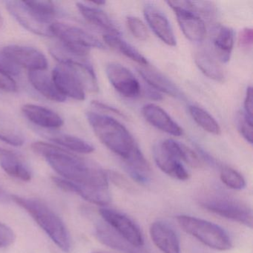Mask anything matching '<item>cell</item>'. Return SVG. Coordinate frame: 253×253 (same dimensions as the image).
Instances as JSON below:
<instances>
[{
    "instance_id": "1",
    "label": "cell",
    "mask_w": 253,
    "mask_h": 253,
    "mask_svg": "<svg viewBox=\"0 0 253 253\" xmlns=\"http://www.w3.org/2000/svg\"><path fill=\"white\" fill-rule=\"evenodd\" d=\"M32 149L45 158L60 176L52 178L60 189L76 194L96 205L106 206L110 203L107 173L100 166L45 142H35Z\"/></svg>"
},
{
    "instance_id": "2",
    "label": "cell",
    "mask_w": 253,
    "mask_h": 253,
    "mask_svg": "<svg viewBox=\"0 0 253 253\" xmlns=\"http://www.w3.org/2000/svg\"><path fill=\"white\" fill-rule=\"evenodd\" d=\"M86 118L100 141L124 161L140 150L131 133L119 121L93 112H87Z\"/></svg>"
},
{
    "instance_id": "3",
    "label": "cell",
    "mask_w": 253,
    "mask_h": 253,
    "mask_svg": "<svg viewBox=\"0 0 253 253\" xmlns=\"http://www.w3.org/2000/svg\"><path fill=\"white\" fill-rule=\"evenodd\" d=\"M11 201L26 210L50 239L65 253L71 249V238L67 227L60 216L41 200L11 195Z\"/></svg>"
},
{
    "instance_id": "4",
    "label": "cell",
    "mask_w": 253,
    "mask_h": 253,
    "mask_svg": "<svg viewBox=\"0 0 253 253\" xmlns=\"http://www.w3.org/2000/svg\"><path fill=\"white\" fill-rule=\"evenodd\" d=\"M177 220L183 231L207 247L220 251L232 248L230 238L218 225L186 214L177 216Z\"/></svg>"
},
{
    "instance_id": "5",
    "label": "cell",
    "mask_w": 253,
    "mask_h": 253,
    "mask_svg": "<svg viewBox=\"0 0 253 253\" xmlns=\"http://www.w3.org/2000/svg\"><path fill=\"white\" fill-rule=\"evenodd\" d=\"M51 35L61 42L62 47L74 55L85 57L91 48L106 49L104 44L88 32L62 23H54L50 26Z\"/></svg>"
},
{
    "instance_id": "6",
    "label": "cell",
    "mask_w": 253,
    "mask_h": 253,
    "mask_svg": "<svg viewBox=\"0 0 253 253\" xmlns=\"http://www.w3.org/2000/svg\"><path fill=\"white\" fill-rule=\"evenodd\" d=\"M100 216L109 227L133 247H140L144 244L143 235L138 226L125 214L109 209L99 210Z\"/></svg>"
},
{
    "instance_id": "7",
    "label": "cell",
    "mask_w": 253,
    "mask_h": 253,
    "mask_svg": "<svg viewBox=\"0 0 253 253\" xmlns=\"http://www.w3.org/2000/svg\"><path fill=\"white\" fill-rule=\"evenodd\" d=\"M202 207L210 212L248 227H253L251 208L240 201L228 199H214L203 202Z\"/></svg>"
},
{
    "instance_id": "8",
    "label": "cell",
    "mask_w": 253,
    "mask_h": 253,
    "mask_svg": "<svg viewBox=\"0 0 253 253\" xmlns=\"http://www.w3.org/2000/svg\"><path fill=\"white\" fill-rule=\"evenodd\" d=\"M169 6L173 10L182 32L192 42H202L207 35L204 20L183 5V1H168Z\"/></svg>"
},
{
    "instance_id": "9",
    "label": "cell",
    "mask_w": 253,
    "mask_h": 253,
    "mask_svg": "<svg viewBox=\"0 0 253 253\" xmlns=\"http://www.w3.org/2000/svg\"><path fill=\"white\" fill-rule=\"evenodd\" d=\"M106 73L109 82L119 94L127 98H135L141 92V86L131 71L118 63L106 66Z\"/></svg>"
},
{
    "instance_id": "10",
    "label": "cell",
    "mask_w": 253,
    "mask_h": 253,
    "mask_svg": "<svg viewBox=\"0 0 253 253\" xmlns=\"http://www.w3.org/2000/svg\"><path fill=\"white\" fill-rule=\"evenodd\" d=\"M2 53L19 67L26 68L29 72L45 71L48 68V60L45 56L32 47L8 45L3 48Z\"/></svg>"
},
{
    "instance_id": "11",
    "label": "cell",
    "mask_w": 253,
    "mask_h": 253,
    "mask_svg": "<svg viewBox=\"0 0 253 253\" xmlns=\"http://www.w3.org/2000/svg\"><path fill=\"white\" fill-rule=\"evenodd\" d=\"M51 78L58 91L65 97L82 101L85 99V90L76 75L64 65L54 68Z\"/></svg>"
},
{
    "instance_id": "12",
    "label": "cell",
    "mask_w": 253,
    "mask_h": 253,
    "mask_svg": "<svg viewBox=\"0 0 253 253\" xmlns=\"http://www.w3.org/2000/svg\"><path fill=\"white\" fill-rule=\"evenodd\" d=\"M145 18L154 33L161 41L169 45H177L175 36L167 16L152 3H146L143 8Z\"/></svg>"
},
{
    "instance_id": "13",
    "label": "cell",
    "mask_w": 253,
    "mask_h": 253,
    "mask_svg": "<svg viewBox=\"0 0 253 253\" xmlns=\"http://www.w3.org/2000/svg\"><path fill=\"white\" fill-rule=\"evenodd\" d=\"M6 8L17 21L29 32L41 36L51 35V26L41 23L28 9L23 1H8L6 2Z\"/></svg>"
},
{
    "instance_id": "14",
    "label": "cell",
    "mask_w": 253,
    "mask_h": 253,
    "mask_svg": "<svg viewBox=\"0 0 253 253\" xmlns=\"http://www.w3.org/2000/svg\"><path fill=\"white\" fill-rule=\"evenodd\" d=\"M154 244L164 253H180V241L175 231L167 223L155 221L149 229Z\"/></svg>"
},
{
    "instance_id": "15",
    "label": "cell",
    "mask_w": 253,
    "mask_h": 253,
    "mask_svg": "<svg viewBox=\"0 0 253 253\" xmlns=\"http://www.w3.org/2000/svg\"><path fill=\"white\" fill-rule=\"evenodd\" d=\"M142 114L146 121L158 129L175 137L183 134L181 127L160 106L152 103L145 105Z\"/></svg>"
},
{
    "instance_id": "16",
    "label": "cell",
    "mask_w": 253,
    "mask_h": 253,
    "mask_svg": "<svg viewBox=\"0 0 253 253\" xmlns=\"http://www.w3.org/2000/svg\"><path fill=\"white\" fill-rule=\"evenodd\" d=\"M153 155L157 166L169 176L179 180H186L189 178V172L182 163L171 155L161 142L154 146Z\"/></svg>"
},
{
    "instance_id": "17",
    "label": "cell",
    "mask_w": 253,
    "mask_h": 253,
    "mask_svg": "<svg viewBox=\"0 0 253 253\" xmlns=\"http://www.w3.org/2000/svg\"><path fill=\"white\" fill-rule=\"evenodd\" d=\"M22 111L31 122L42 128H58L64 124L58 114L43 106L28 103L22 107Z\"/></svg>"
},
{
    "instance_id": "18",
    "label": "cell",
    "mask_w": 253,
    "mask_h": 253,
    "mask_svg": "<svg viewBox=\"0 0 253 253\" xmlns=\"http://www.w3.org/2000/svg\"><path fill=\"white\" fill-rule=\"evenodd\" d=\"M77 8L83 17L95 27L101 29L105 32L104 35H120V31L116 25L111 20L107 14L101 9L83 2H78Z\"/></svg>"
},
{
    "instance_id": "19",
    "label": "cell",
    "mask_w": 253,
    "mask_h": 253,
    "mask_svg": "<svg viewBox=\"0 0 253 253\" xmlns=\"http://www.w3.org/2000/svg\"><path fill=\"white\" fill-rule=\"evenodd\" d=\"M137 72L145 82L147 83L151 88L157 91L165 93L171 97L181 100L185 98L180 88L160 72L147 69H137Z\"/></svg>"
},
{
    "instance_id": "20",
    "label": "cell",
    "mask_w": 253,
    "mask_h": 253,
    "mask_svg": "<svg viewBox=\"0 0 253 253\" xmlns=\"http://www.w3.org/2000/svg\"><path fill=\"white\" fill-rule=\"evenodd\" d=\"M0 167L6 174L17 180L29 182L32 172L14 152L0 148Z\"/></svg>"
},
{
    "instance_id": "21",
    "label": "cell",
    "mask_w": 253,
    "mask_h": 253,
    "mask_svg": "<svg viewBox=\"0 0 253 253\" xmlns=\"http://www.w3.org/2000/svg\"><path fill=\"white\" fill-rule=\"evenodd\" d=\"M29 79L34 88L48 100L58 103H62L66 100V97L58 91L54 85L52 78H50L45 71L29 72Z\"/></svg>"
},
{
    "instance_id": "22",
    "label": "cell",
    "mask_w": 253,
    "mask_h": 253,
    "mask_svg": "<svg viewBox=\"0 0 253 253\" xmlns=\"http://www.w3.org/2000/svg\"><path fill=\"white\" fill-rule=\"evenodd\" d=\"M235 34L233 30L226 26H219L213 31L211 41L217 58L222 63L230 60L231 53L234 45Z\"/></svg>"
},
{
    "instance_id": "23",
    "label": "cell",
    "mask_w": 253,
    "mask_h": 253,
    "mask_svg": "<svg viewBox=\"0 0 253 253\" xmlns=\"http://www.w3.org/2000/svg\"><path fill=\"white\" fill-rule=\"evenodd\" d=\"M163 146L178 161H183L192 168H201L204 165L202 160L190 148L172 139L162 141Z\"/></svg>"
},
{
    "instance_id": "24",
    "label": "cell",
    "mask_w": 253,
    "mask_h": 253,
    "mask_svg": "<svg viewBox=\"0 0 253 253\" xmlns=\"http://www.w3.org/2000/svg\"><path fill=\"white\" fill-rule=\"evenodd\" d=\"M103 41L108 46L116 50L139 65L143 66L149 65L148 60L131 44L122 39L120 35L106 34L103 35Z\"/></svg>"
},
{
    "instance_id": "25",
    "label": "cell",
    "mask_w": 253,
    "mask_h": 253,
    "mask_svg": "<svg viewBox=\"0 0 253 253\" xmlns=\"http://www.w3.org/2000/svg\"><path fill=\"white\" fill-rule=\"evenodd\" d=\"M0 140L13 146H23L24 134L17 124L5 113L0 112Z\"/></svg>"
},
{
    "instance_id": "26",
    "label": "cell",
    "mask_w": 253,
    "mask_h": 253,
    "mask_svg": "<svg viewBox=\"0 0 253 253\" xmlns=\"http://www.w3.org/2000/svg\"><path fill=\"white\" fill-rule=\"evenodd\" d=\"M195 61L198 69L207 78L217 82H222L224 80L223 69L209 53L198 51L195 54Z\"/></svg>"
},
{
    "instance_id": "27",
    "label": "cell",
    "mask_w": 253,
    "mask_h": 253,
    "mask_svg": "<svg viewBox=\"0 0 253 253\" xmlns=\"http://www.w3.org/2000/svg\"><path fill=\"white\" fill-rule=\"evenodd\" d=\"M28 9L35 16L41 23L51 26L55 17V5L51 1H23Z\"/></svg>"
},
{
    "instance_id": "28",
    "label": "cell",
    "mask_w": 253,
    "mask_h": 253,
    "mask_svg": "<svg viewBox=\"0 0 253 253\" xmlns=\"http://www.w3.org/2000/svg\"><path fill=\"white\" fill-rule=\"evenodd\" d=\"M189 112L195 122L204 131L219 135L221 132L218 123L207 111L197 106H189Z\"/></svg>"
},
{
    "instance_id": "29",
    "label": "cell",
    "mask_w": 253,
    "mask_h": 253,
    "mask_svg": "<svg viewBox=\"0 0 253 253\" xmlns=\"http://www.w3.org/2000/svg\"><path fill=\"white\" fill-rule=\"evenodd\" d=\"M51 140L53 143L64 147L65 149H69L77 153L89 154L94 151V147L91 143L79 137L69 134L53 136Z\"/></svg>"
},
{
    "instance_id": "30",
    "label": "cell",
    "mask_w": 253,
    "mask_h": 253,
    "mask_svg": "<svg viewBox=\"0 0 253 253\" xmlns=\"http://www.w3.org/2000/svg\"><path fill=\"white\" fill-rule=\"evenodd\" d=\"M96 236L100 242L109 247L118 249L126 253H134L131 248L133 247L132 246L128 244L120 235H118L117 236L116 232L114 234L113 231L110 230L109 227L107 226H102V225L97 226L96 229Z\"/></svg>"
},
{
    "instance_id": "31",
    "label": "cell",
    "mask_w": 253,
    "mask_h": 253,
    "mask_svg": "<svg viewBox=\"0 0 253 253\" xmlns=\"http://www.w3.org/2000/svg\"><path fill=\"white\" fill-rule=\"evenodd\" d=\"M220 180L230 189L241 190L246 186L245 179L236 170L230 167H223L220 171Z\"/></svg>"
},
{
    "instance_id": "32",
    "label": "cell",
    "mask_w": 253,
    "mask_h": 253,
    "mask_svg": "<svg viewBox=\"0 0 253 253\" xmlns=\"http://www.w3.org/2000/svg\"><path fill=\"white\" fill-rule=\"evenodd\" d=\"M126 25L131 35L140 41H145L149 38V32L141 20L135 17H128Z\"/></svg>"
},
{
    "instance_id": "33",
    "label": "cell",
    "mask_w": 253,
    "mask_h": 253,
    "mask_svg": "<svg viewBox=\"0 0 253 253\" xmlns=\"http://www.w3.org/2000/svg\"><path fill=\"white\" fill-rule=\"evenodd\" d=\"M238 127L242 137L250 144H253V118L241 112L238 115Z\"/></svg>"
},
{
    "instance_id": "34",
    "label": "cell",
    "mask_w": 253,
    "mask_h": 253,
    "mask_svg": "<svg viewBox=\"0 0 253 253\" xmlns=\"http://www.w3.org/2000/svg\"><path fill=\"white\" fill-rule=\"evenodd\" d=\"M106 173H107L108 180H112L115 186L128 192H133L135 191L134 186L127 180L126 177H124L122 174L115 171H106Z\"/></svg>"
},
{
    "instance_id": "35",
    "label": "cell",
    "mask_w": 253,
    "mask_h": 253,
    "mask_svg": "<svg viewBox=\"0 0 253 253\" xmlns=\"http://www.w3.org/2000/svg\"><path fill=\"white\" fill-rule=\"evenodd\" d=\"M16 234L10 226L0 222V249L6 248L14 244Z\"/></svg>"
},
{
    "instance_id": "36",
    "label": "cell",
    "mask_w": 253,
    "mask_h": 253,
    "mask_svg": "<svg viewBox=\"0 0 253 253\" xmlns=\"http://www.w3.org/2000/svg\"><path fill=\"white\" fill-rule=\"evenodd\" d=\"M0 90L5 92L13 93L17 91V85L11 75L0 69Z\"/></svg>"
},
{
    "instance_id": "37",
    "label": "cell",
    "mask_w": 253,
    "mask_h": 253,
    "mask_svg": "<svg viewBox=\"0 0 253 253\" xmlns=\"http://www.w3.org/2000/svg\"><path fill=\"white\" fill-rule=\"evenodd\" d=\"M0 69L10 75H17L20 72V67L13 63L3 53H0Z\"/></svg>"
},
{
    "instance_id": "38",
    "label": "cell",
    "mask_w": 253,
    "mask_h": 253,
    "mask_svg": "<svg viewBox=\"0 0 253 253\" xmlns=\"http://www.w3.org/2000/svg\"><path fill=\"white\" fill-rule=\"evenodd\" d=\"M239 41L240 46L242 47L243 48H251L253 46V30L250 28H246L241 31L239 35Z\"/></svg>"
},
{
    "instance_id": "39",
    "label": "cell",
    "mask_w": 253,
    "mask_h": 253,
    "mask_svg": "<svg viewBox=\"0 0 253 253\" xmlns=\"http://www.w3.org/2000/svg\"><path fill=\"white\" fill-rule=\"evenodd\" d=\"M253 88L250 86L247 88L244 99V112L250 118H253Z\"/></svg>"
},
{
    "instance_id": "40",
    "label": "cell",
    "mask_w": 253,
    "mask_h": 253,
    "mask_svg": "<svg viewBox=\"0 0 253 253\" xmlns=\"http://www.w3.org/2000/svg\"><path fill=\"white\" fill-rule=\"evenodd\" d=\"M91 105L94 106V107L97 108V109L106 111V112H111V113L115 114V115H119V116L122 117V118H126V116L122 112H121L119 109L113 107V106H109V105L106 104V103L94 100V101H92V103H91Z\"/></svg>"
},
{
    "instance_id": "41",
    "label": "cell",
    "mask_w": 253,
    "mask_h": 253,
    "mask_svg": "<svg viewBox=\"0 0 253 253\" xmlns=\"http://www.w3.org/2000/svg\"><path fill=\"white\" fill-rule=\"evenodd\" d=\"M11 201V195L0 186V204H8Z\"/></svg>"
},
{
    "instance_id": "42",
    "label": "cell",
    "mask_w": 253,
    "mask_h": 253,
    "mask_svg": "<svg viewBox=\"0 0 253 253\" xmlns=\"http://www.w3.org/2000/svg\"><path fill=\"white\" fill-rule=\"evenodd\" d=\"M91 3L94 4V5H98V6H100V5H103L106 4V2H104V1H100V2H92Z\"/></svg>"
},
{
    "instance_id": "43",
    "label": "cell",
    "mask_w": 253,
    "mask_h": 253,
    "mask_svg": "<svg viewBox=\"0 0 253 253\" xmlns=\"http://www.w3.org/2000/svg\"><path fill=\"white\" fill-rule=\"evenodd\" d=\"M2 24H3V19H2V16L0 14V28L2 27Z\"/></svg>"
},
{
    "instance_id": "44",
    "label": "cell",
    "mask_w": 253,
    "mask_h": 253,
    "mask_svg": "<svg viewBox=\"0 0 253 253\" xmlns=\"http://www.w3.org/2000/svg\"></svg>"
}]
</instances>
